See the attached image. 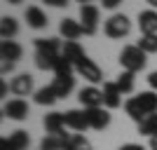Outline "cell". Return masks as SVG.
Masks as SVG:
<instances>
[{"label":"cell","instance_id":"cell-36","mask_svg":"<svg viewBox=\"0 0 157 150\" xmlns=\"http://www.w3.org/2000/svg\"><path fill=\"white\" fill-rule=\"evenodd\" d=\"M148 5H150V10H157V0H145Z\"/></svg>","mask_w":157,"mask_h":150},{"label":"cell","instance_id":"cell-19","mask_svg":"<svg viewBox=\"0 0 157 150\" xmlns=\"http://www.w3.org/2000/svg\"><path fill=\"white\" fill-rule=\"evenodd\" d=\"M68 138L71 134H61V136H54V134H47L40 143V150H66L68 148Z\"/></svg>","mask_w":157,"mask_h":150},{"label":"cell","instance_id":"cell-38","mask_svg":"<svg viewBox=\"0 0 157 150\" xmlns=\"http://www.w3.org/2000/svg\"><path fill=\"white\" fill-rule=\"evenodd\" d=\"M78 2H82V5H92V0H78Z\"/></svg>","mask_w":157,"mask_h":150},{"label":"cell","instance_id":"cell-21","mask_svg":"<svg viewBox=\"0 0 157 150\" xmlns=\"http://www.w3.org/2000/svg\"><path fill=\"white\" fill-rule=\"evenodd\" d=\"M61 54H47V52H35V66L40 71H54L59 63Z\"/></svg>","mask_w":157,"mask_h":150},{"label":"cell","instance_id":"cell-17","mask_svg":"<svg viewBox=\"0 0 157 150\" xmlns=\"http://www.w3.org/2000/svg\"><path fill=\"white\" fill-rule=\"evenodd\" d=\"M45 129H47V134H54V136L66 134L63 113H49V115H45Z\"/></svg>","mask_w":157,"mask_h":150},{"label":"cell","instance_id":"cell-8","mask_svg":"<svg viewBox=\"0 0 157 150\" xmlns=\"http://www.w3.org/2000/svg\"><path fill=\"white\" fill-rule=\"evenodd\" d=\"M78 98H80V103L85 106V110L87 108H101V106H103V89H96L94 85L82 87Z\"/></svg>","mask_w":157,"mask_h":150},{"label":"cell","instance_id":"cell-18","mask_svg":"<svg viewBox=\"0 0 157 150\" xmlns=\"http://www.w3.org/2000/svg\"><path fill=\"white\" fill-rule=\"evenodd\" d=\"M24 17H26V21H28V26H31V28H45L47 24H49V21H47V14L42 12L40 7H35V5L26 7Z\"/></svg>","mask_w":157,"mask_h":150},{"label":"cell","instance_id":"cell-12","mask_svg":"<svg viewBox=\"0 0 157 150\" xmlns=\"http://www.w3.org/2000/svg\"><path fill=\"white\" fill-rule=\"evenodd\" d=\"M141 35H157V10H143L138 14Z\"/></svg>","mask_w":157,"mask_h":150},{"label":"cell","instance_id":"cell-37","mask_svg":"<svg viewBox=\"0 0 157 150\" xmlns=\"http://www.w3.org/2000/svg\"><path fill=\"white\" fill-rule=\"evenodd\" d=\"M10 5H19V2H24V0H7Z\"/></svg>","mask_w":157,"mask_h":150},{"label":"cell","instance_id":"cell-33","mask_svg":"<svg viewBox=\"0 0 157 150\" xmlns=\"http://www.w3.org/2000/svg\"><path fill=\"white\" fill-rule=\"evenodd\" d=\"M120 150H145L143 145H138V143H127V145H122Z\"/></svg>","mask_w":157,"mask_h":150},{"label":"cell","instance_id":"cell-10","mask_svg":"<svg viewBox=\"0 0 157 150\" xmlns=\"http://www.w3.org/2000/svg\"><path fill=\"white\" fill-rule=\"evenodd\" d=\"M10 91H12L17 98L28 96V94L33 91V78L28 75V73H19L17 78L10 80Z\"/></svg>","mask_w":157,"mask_h":150},{"label":"cell","instance_id":"cell-4","mask_svg":"<svg viewBox=\"0 0 157 150\" xmlns=\"http://www.w3.org/2000/svg\"><path fill=\"white\" fill-rule=\"evenodd\" d=\"M75 73L78 75H82L85 80H89L92 85H98V82H103V73H101V68H98L96 63H94L89 56H82V59L75 63Z\"/></svg>","mask_w":157,"mask_h":150},{"label":"cell","instance_id":"cell-15","mask_svg":"<svg viewBox=\"0 0 157 150\" xmlns=\"http://www.w3.org/2000/svg\"><path fill=\"white\" fill-rule=\"evenodd\" d=\"M59 33L63 35L66 40H78L80 35H85V28H82L80 21L66 17V19H61V24H59Z\"/></svg>","mask_w":157,"mask_h":150},{"label":"cell","instance_id":"cell-30","mask_svg":"<svg viewBox=\"0 0 157 150\" xmlns=\"http://www.w3.org/2000/svg\"><path fill=\"white\" fill-rule=\"evenodd\" d=\"M148 85H150L152 91H157V71H152L150 75H148Z\"/></svg>","mask_w":157,"mask_h":150},{"label":"cell","instance_id":"cell-26","mask_svg":"<svg viewBox=\"0 0 157 150\" xmlns=\"http://www.w3.org/2000/svg\"><path fill=\"white\" fill-rule=\"evenodd\" d=\"M117 87H120V91L122 94H131L134 91V82H136V73H129V71H122L117 75Z\"/></svg>","mask_w":157,"mask_h":150},{"label":"cell","instance_id":"cell-31","mask_svg":"<svg viewBox=\"0 0 157 150\" xmlns=\"http://www.w3.org/2000/svg\"><path fill=\"white\" fill-rule=\"evenodd\" d=\"M42 2H47V5H52V7H66L68 5V0H42Z\"/></svg>","mask_w":157,"mask_h":150},{"label":"cell","instance_id":"cell-1","mask_svg":"<svg viewBox=\"0 0 157 150\" xmlns=\"http://www.w3.org/2000/svg\"><path fill=\"white\" fill-rule=\"evenodd\" d=\"M124 113L136 124L143 117L157 113V91H152V89L150 91H141V94H136V96L127 98L124 101Z\"/></svg>","mask_w":157,"mask_h":150},{"label":"cell","instance_id":"cell-7","mask_svg":"<svg viewBox=\"0 0 157 150\" xmlns=\"http://www.w3.org/2000/svg\"><path fill=\"white\" fill-rule=\"evenodd\" d=\"M2 115L10 117V120L21 122V120L28 117V103L24 98H10V101H5V106H2Z\"/></svg>","mask_w":157,"mask_h":150},{"label":"cell","instance_id":"cell-35","mask_svg":"<svg viewBox=\"0 0 157 150\" xmlns=\"http://www.w3.org/2000/svg\"><path fill=\"white\" fill-rule=\"evenodd\" d=\"M150 150H157V134L150 138Z\"/></svg>","mask_w":157,"mask_h":150},{"label":"cell","instance_id":"cell-25","mask_svg":"<svg viewBox=\"0 0 157 150\" xmlns=\"http://www.w3.org/2000/svg\"><path fill=\"white\" fill-rule=\"evenodd\" d=\"M138 134H141V136H148V138L155 136L157 134V113H152V115H148V117H143L138 122Z\"/></svg>","mask_w":157,"mask_h":150},{"label":"cell","instance_id":"cell-22","mask_svg":"<svg viewBox=\"0 0 157 150\" xmlns=\"http://www.w3.org/2000/svg\"><path fill=\"white\" fill-rule=\"evenodd\" d=\"M61 42L56 38H35V52H47V54H61Z\"/></svg>","mask_w":157,"mask_h":150},{"label":"cell","instance_id":"cell-6","mask_svg":"<svg viewBox=\"0 0 157 150\" xmlns=\"http://www.w3.org/2000/svg\"><path fill=\"white\" fill-rule=\"evenodd\" d=\"M80 24L85 28V35H94L98 28V7L96 5H82L80 7Z\"/></svg>","mask_w":157,"mask_h":150},{"label":"cell","instance_id":"cell-28","mask_svg":"<svg viewBox=\"0 0 157 150\" xmlns=\"http://www.w3.org/2000/svg\"><path fill=\"white\" fill-rule=\"evenodd\" d=\"M145 54H155L157 52V35H141V40L136 42Z\"/></svg>","mask_w":157,"mask_h":150},{"label":"cell","instance_id":"cell-34","mask_svg":"<svg viewBox=\"0 0 157 150\" xmlns=\"http://www.w3.org/2000/svg\"><path fill=\"white\" fill-rule=\"evenodd\" d=\"M7 89H10V87H7V82L2 80V82H0V96H7Z\"/></svg>","mask_w":157,"mask_h":150},{"label":"cell","instance_id":"cell-32","mask_svg":"<svg viewBox=\"0 0 157 150\" xmlns=\"http://www.w3.org/2000/svg\"><path fill=\"white\" fill-rule=\"evenodd\" d=\"M12 71H14V61H2V75H7Z\"/></svg>","mask_w":157,"mask_h":150},{"label":"cell","instance_id":"cell-2","mask_svg":"<svg viewBox=\"0 0 157 150\" xmlns=\"http://www.w3.org/2000/svg\"><path fill=\"white\" fill-rule=\"evenodd\" d=\"M148 54L141 49L138 45H127L122 52H120V66H122V71H129V73H138L143 71L148 59H145Z\"/></svg>","mask_w":157,"mask_h":150},{"label":"cell","instance_id":"cell-5","mask_svg":"<svg viewBox=\"0 0 157 150\" xmlns=\"http://www.w3.org/2000/svg\"><path fill=\"white\" fill-rule=\"evenodd\" d=\"M28 143H31V136H28V131L24 129H17L12 131L10 136L0 138V150H26Z\"/></svg>","mask_w":157,"mask_h":150},{"label":"cell","instance_id":"cell-29","mask_svg":"<svg viewBox=\"0 0 157 150\" xmlns=\"http://www.w3.org/2000/svg\"><path fill=\"white\" fill-rule=\"evenodd\" d=\"M101 5H103L105 10H115L117 5H122V0H101Z\"/></svg>","mask_w":157,"mask_h":150},{"label":"cell","instance_id":"cell-27","mask_svg":"<svg viewBox=\"0 0 157 150\" xmlns=\"http://www.w3.org/2000/svg\"><path fill=\"white\" fill-rule=\"evenodd\" d=\"M66 150H92V145H89V141H87L82 134H71V138H68V148Z\"/></svg>","mask_w":157,"mask_h":150},{"label":"cell","instance_id":"cell-14","mask_svg":"<svg viewBox=\"0 0 157 150\" xmlns=\"http://www.w3.org/2000/svg\"><path fill=\"white\" fill-rule=\"evenodd\" d=\"M63 120H66V127L73 131H85L89 127L85 110H68V113H63Z\"/></svg>","mask_w":157,"mask_h":150},{"label":"cell","instance_id":"cell-9","mask_svg":"<svg viewBox=\"0 0 157 150\" xmlns=\"http://www.w3.org/2000/svg\"><path fill=\"white\" fill-rule=\"evenodd\" d=\"M87 122H89V127L92 129H96V131H101V129H105L108 124H110V113H108V108H87Z\"/></svg>","mask_w":157,"mask_h":150},{"label":"cell","instance_id":"cell-23","mask_svg":"<svg viewBox=\"0 0 157 150\" xmlns=\"http://www.w3.org/2000/svg\"><path fill=\"white\" fill-rule=\"evenodd\" d=\"M17 33H19V24H17L14 17H2L0 19V38L2 40H12Z\"/></svg>","mask_w":157,"mask_h":150},{"label":"cell","instance_id":"cell-24","mask_svg":"<svg viewBox=\"0 0 157 150\" xmlns=\"http://www.w3.org/2000/svg\"><path fill=\"white\" fill-rule=\"evenodd\" d=\"M33 98H35V103H38V106H52L59 96H56V91L52 89V85H47V87H40V89H35Z\"/></svg>","mask_w":157,"mask_h":150},{"label":"cell","instance_id":"cell-3","mask_svg":"<svg viewBox=\"0 0 157 150\" xmlns=\"http://www.w3.org/2000/svg\"><path fill=\"white\" fill-rule=\"evenodd\" d=\"M129 31H131V21L127 14H113L110 19L103 24V33L113 40H120L124 35H129Z\"/></svg>","mask_w":157,"mask_h":150},{"label":"cell","instance_id":"cell-11","mask_svg":"<svg viewBox=\"0 0 157 150\" xmlns=\"http://www.w3.org/2000/svg\"><path fill=\"white\" fill-rule=\"evenodd\" d=\"M103 106L108 110H115L122 106V91L117 82H103Z\"/></svg>","mask_w":157,"mask_h":150},{"label":"cell","instance_id":"cell-13","mask_svg":"<svg viewBox=\"0 0 157 150\" xmlns=\"http://www.w3.org/2000/svg\"><path fill=\"white\" fill-rule=\"evenodd\" d=\"M21 54H24V47L19 42H14V40H2L0 42V59L2 61H17L21 59Z\"/></svg>","mask_w":157,"mask_h":150},{"label":"cell","instance_id":"cell-20","mask_svg":"<svg viewBox=\"0 0 157 150\" xmlns=\"http://www.w3.org/2000/svg\"><path fill=\"white\" fill-rule=\"evenodd\" d=\"M73 87H75V78H73V75H66V78H54V82H52V89L56 91V96H59V98H66V96L73 91Z\"/></svg>","mask_w":157,"mask_h":150},{"label":"cell","instance_id":"cell-16","mask_svg":"<svg viewBox=\"0 0 157 150\" xmlns=\"http://www.w3.org/2000/svg\"><path fill=\"white\" fill-rule=\"evenodd\" d=\"M61 56H63L66 61H68V63H78L80 59H82V56H85V49H82V47H80V42L78 40H66L63 42V47H61Z\"/></svg>","mask_w":157,"mask_h":150}]
</instances>
